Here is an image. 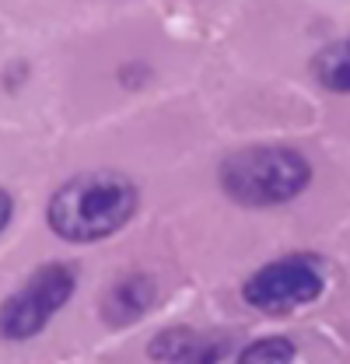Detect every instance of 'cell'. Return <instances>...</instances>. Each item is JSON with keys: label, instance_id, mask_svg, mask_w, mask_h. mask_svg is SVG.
Instances as JSON below:
<instances>
[{"label": "cell", "instance_id": "obj_1", "mask_svg": "<svg viewBox=\"0 0 350 364\" xmlns=\"http://www.w3.org/2000/svg\"><path fill=\"white\" fill-rule=\"evenodd\" d=\"M137 210V189L116 172H88L63 182L49 200V228L67 242H102Z\"/></svg>", "mask_w": 350, "mask_h": 364}, {"label": "cell", "instance_id": "obj_2", "mask_svg": "<svg viewBox=\"0 0 350 364\" xmlns=\"http://www.w3.org/2000/svg\"><path fill=\"white\" fill-rule=\"evenodd\" d=\"M308 161L291 147H249L221 165V186L245 207H273L295 200L308 186Z\"/></svg>", "mask_w": 350, "mask_h": 364}, {"label": "cell", "instance_id": "obj_3", "mask_svg": "<svg viewBox=\"0 0 350 364\" xmlns=\"http://www.w3.org/2000/svg\"><path fill=\"white\" fill-rule=\"evenodd\" d=\"M78 287V273L67 263H49L28 277V284L0 305V336L4 340H28L43 333L46 322L56 316Z\"/></svg>", "mask_w": 350, "mask_h": 364}, {"label": "cell", "instance_id": "obj_4", "mask_svg": "<svg viewBox=\"0 0 350 364\" xmlns=\"http://www.w3.org/2000/svg\"><path fill=\"white\" fill-rule=\"evenodd\" d=\"M322 287H326V277L319 270V263L305 256H291V259H277L256 270L245 280L242 294L260 312H295L302 305H312L322 294Z\"/></svg>", "mask_w": 350, "mask_h": 364}, {"label": "cell", "instance_id": "obj_5", "mask_svg": "<svg viewBox=\"0 0 350 364\" xmlns=\"http://www.w3.org/2000/svg\"><path fill=\"white\" fill-rule=\"evenodd\" d=\"M151 305H154V284L147 277H127V280H120L109 291V298H105V318L112 326H123V322L140 318Z\"/></svg>", "mask_w": 350, "mask_h": 364}, {"label": "cell", "instance_id": "obj_6", "mask_svg": "<svg viewBox=\"0 0 350 364\" xmlns=\"http://www.w3.org/2000/svg\"><path fill=\"white\" fill-rule=\"evenodd\" d=\"M151 358H169V361H211V358H218V347L196 340L193 333H165L158 343H151Z\"/></svg>", "mask_w": 350, "mask_h": 364}, {"label": "cell", "instance_id": "obj_7", "mask_svg": "<svg viewBox=\"0 0 350 364\" xmlns=\"http://www.w3.org/2000/svg\"><path fill=\"white\" fill-rule=\"evenodd\" d=\"M315 77L329 91H350V39H340L319 53Z\"/></svg>", "mask_w": 350, "mask_h": 364}, {"label": "cell", "instance_id": "obj_8", "mask_svg": "<svg viewBox=\"0 0 350 364\" xmlns=\"http://www.w3.org/2000/svg\"><path fill=\"white\" fill-rule=\"evenodd\" d=\"M291 358H295V343H291V340H284V336L260 340V343H253V347L242 354V361H245V364H256V361H291Z\"/></svg>", "mask_w": 350, "mask_h": 364}, {"label": "cell", "instance_id": "obj_9", "mask_svg": "<svg viewBox=\"0 0 350 364\" xmlns=\"http://www.w3.org/2000/svg\"><path fill=\"white\" fill-rule=\"evenodd\" d=\"M11 214H14V200H11L7 189H0V231L11 225Z\"/></svg>", "mask_w": 350, "mask_h": 364}]
</instances>
